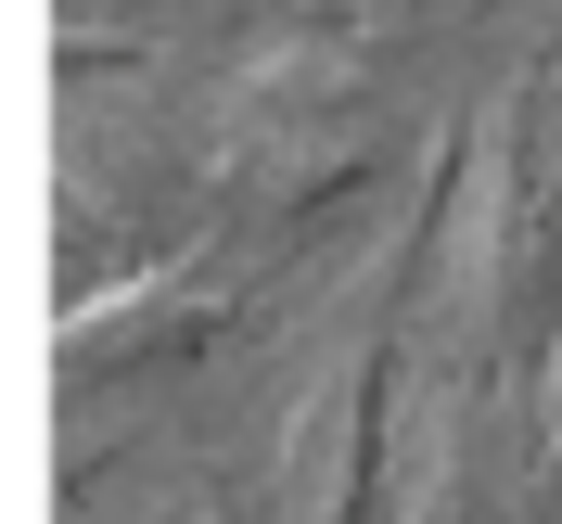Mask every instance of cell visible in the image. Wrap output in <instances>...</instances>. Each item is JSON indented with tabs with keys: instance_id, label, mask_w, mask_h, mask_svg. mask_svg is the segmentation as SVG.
I'll use <instances>...</instances> for the list:
<instances>
[{
	"instance_id": "cell-2",
	"label": "cell",
	"mask_w": 562,
	"mask_h": 524,
	"mask_svg": "<svg viewBox=\"0 0 562 524\" xmlns=\"http://www.w3.org/2000/svg\"><path fill=\"white\" fill-rule=\"evenodd\" d=\"M384 167L371 141V90H358V52L333 38H281L231 77V103L205 115V192L231 244H294L307 218H333L358 179Z\"/></svg>"
},
{
	"instance_id": "cell-6",
	"label": "cell",
	"mask_w": 562,
	"mask_h": 524,
	"mask_svg": "<svg viewBox=\"0 0 562 524\" xmlns=\"http://www.w3.org/2000/svg\"><path fill=\"white\" fill-rule=\"evenodd\" d=\"M154 524H231V499H217V487H179V499H167Z\"/></svg>"
},
{
	"instance_id": "cell-8",
	"label": "cell",
	"mask_w": 562,
	"mask_h": 524,
	"mask_svg": "<svg viewBox=\"0 0 562 524\" xmlns=\"http://www.w3.org/2000/svg\"><path fill=\"white\" fill-rule=\"evenodd\" d=\"M537 141H550V154H562V65L537 77Z\"/></svg>"
},
{
	"instance_id": "cell-1",
	"label": "cell",
	"mask_w": 562,
	"mask_h": 524,
	"mask_svg": "<svg viewBox=\"0 0 562 524\" xmlns=\"http://www.w3.org/2000/svg\"><path fill=\"white\" fill-rule=\"evenodd\" d=\"M525 154H537V77H512L448 141L435 218L409 231V320H422V346H435V371H473V384L525 358V281H537Z\"/></svg>"
},
{
	"instance_id": "cell-5",
	"label": "cell",
	"mask_w": 562,
	"mask_h": 524,
	"mask_svg": "<svg viewBox=\"0 0 562 524\" xmlns=\"http://www.w3.org/2000/svg\"><path fill=\"white\" fill-rule=\"evenodd\" d=\"M562 499V294H550V333H537V524Z\"/></svg>"
},
{
	"instance_id": "cell-7",
	"label": "cell",
	"mask_w": 562,
	"mask_h": 524,
	"mask_svg": "<svg viewBox=\"0 0 562 524\" xmlns=\"http://www.w3.org/2000/svg\"><path fill=\"white\" fill-rule=\"evenodd\" d=\"M346 26H409V13H435V0H333Z\"/></svg>"
},
{
	"instance_id": "cell-3",
	"label": "cell",
	"mask_w": 562,
	"mask_h": 524,
	"mask_svg": "<svg viewBox=\"0 0 562 524\" xmlns=\"http://www.w3.org/2000/svg\"><path fill=\"white\" fill-rule=\"evenodd\" d=\"M396 333H409V256H396L384 294H358V308H346V333H333L319 371L294 384V410H281V435H269V524H371Z\"/></svg>"
},
{
	"instance_id": "cell-4",
	"label": "cell",
	"mask_w": 562,
	"mask_h": 524,
	"mask_svg": "<svg viewBox=\"0 0 562 524\" xmlns=\"http://www.w3.org/2000/svg\"><path fill=\"white\" fill-rule=\"evenodd\" d=\"M231 320H244V244L231 231H192L154 269H128V281H103V294L65 308V384L103 397L128 371H154V358H205Z\"/></svg>"
}]
</instances>
